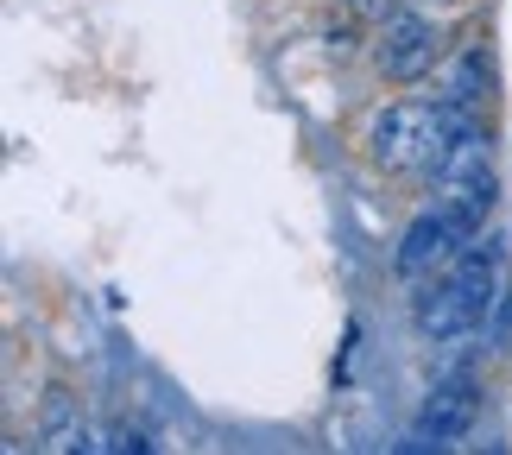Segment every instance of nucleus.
<instances>
[{
    "mask_svg": "<svg viewBox=\"0 0 512 455\" xmlns=\"http://www.w3.org/2000/svg\"><path fill=\"white\" fill-rule=\"evenodd\" d=\"M506 291V272H500V241L494 234H475L443 272H430L418 304H411V323H418L424 342H462L468 329H481L494 316V298Z\"/></svg>",
    "mask_w": 512,
    "mask_h": 455,
    "instance_id": "1",
    "label": "nucleus"
},
{
    "mask_svg": "<svg viewBox=\"0 0 512 455\" xmlns=\"http://www.w3.org/2000/svg\"><path fill=\"white\" fill-rule=\"evenodd\" d=\"M456 121H449V108L443 102H392L373 114V127H367V152H373V165L380 171H437L443 165V152L456 146Z\"/></svg>",
    "mask_w": 512,
    "mask_h": 455,
    "instance_id": "2",
    "label": "nucleus"
},
{
    "mask_svg": "<svg viewBox=\"0 0 512 455\" xmlns=\"http://www.w3.org/2000/svg\"><path fill=\"white\" fill-rule=\"evenodd\" d=\"M430 190H437L430 203H443L449 215H462V222L481 234L487 209H494V158H487V133L481 127L456 133V146H449L443 165L430 171Z\"/></svg>",
    "mask_w": 512,
    "mask_h": 455,
    "instance_id": "3",
    "label": "nucleus"
},
{
    "mask_svg": "<svg viewBox=\"0 0 512 455\" xmlns=\"http://www.w3.org/2000/svg\"><path fill=\"white\" fill-rule=\"evenodd\" d=\"M443 26L424 13H386L380 26V45H373V57H380V70L392 76V83H424L430 70L443 64Z\"/></svg>",
    "mask_w": 512,
    "mask_h": 455,
    "instance_id": "4",
    "label": "nucleus"
},
{
    "mask_svg": "<svg viewBox=\"0 0 512 455\" xmlns=\"http://www.w3.org/2000/svg\"><path fill=\"white\" fill-rule=\"evenodd\" d=\"M475 241V228L462 222V215H449L443 203H430L424 215H411L399 253H392V266H399V279H430V272H443L456 253Z\"/></svg>",
    "mask_w": 512,
    "mask_h": 455,
    "instance_id": "5",
    "label": "nucleus"
},
{
    "mask_svg": "<svg viewBox=\"0 0 512 455\" xmlns=\"http://www.w3.org/2000/svg\"><path fill=\"white\" fill-rule=\"evenodd\" d=\"M481 418V392L468 373H449V380L430 386V399L418 405V424H411V449H456Z\"/></svg>",
    "mask_w": 512,
    "mask_h": 455,
    "instance_id": "6",
    "label": "nucleus"
},
{
    "mask_svg": "<svg viewBox=\"0 0 512 455\" xmlns=\"http://www.w3.org/2000/svg\"><path fill=\"white\" fill-rule=\"evenodd\" d=\"M487 76H494V70H487V51H481V45H468V51H456V64L443 70V95H437V102L449 108V121H456L462 133H468V127H481V102H487Z\"/></svg>",
    "mask_w": 512,
    "mask_h": 455,
    "instance_id": "7",
    "label": "nucleus"
},
{
    "mask_svg": "<svg viewBox=\"0 0 512 455\" xmlns=\"http://www.w3.org/2000/svg\"><path fill=\"white\" fill-rule=\"evenodd\" d=\"M38 449H95L89 443V424H83V411H76V399L64 386H51L45 392V405H38Z\"/></svg>",
    "mask_w": 512,
    "mask_h": 455,
    "instance_id": "8",
    "label": "nucleus"
},
{
    "mask_svg": "<svg viewBox=\"0 0 512 455\" xmlns=\"http://www.w3.org/2000/svg\"><path fill=\"white\" fill-rule=\"evenodd\" d=\"M487 348H494V354H506V348H512V285H506L500 298H494V323H487Z\"/></svg>",
    "mask_w": 512,
    "mask_h": 455,
    "instance_id": "9",
    "label": "nucleus"
}]
</instances>
